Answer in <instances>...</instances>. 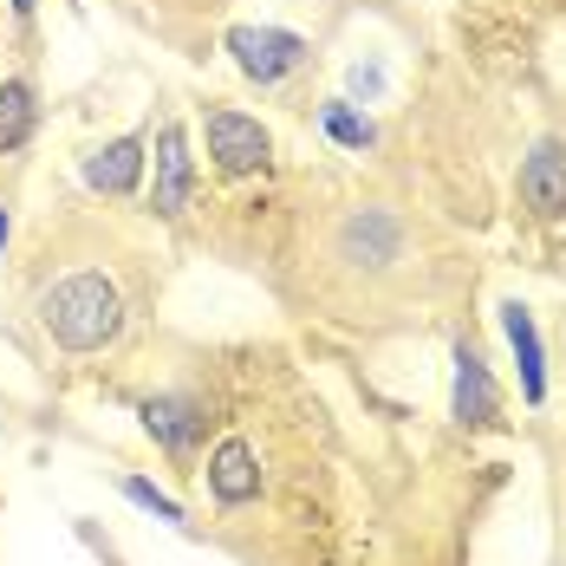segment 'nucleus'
I'll use <instances>...</instances> for the list:
<instances>
[{
    "mask_svg": "<svg viewBox=\"0 0 566 566\" xmlns=\"http://www.w3.org/2000/svg\"><path fill=\"white\" fill-rule=\"evenodd\" d=\"M40 326L53 333L65 352H98L105 339H117L124 326V300L105 274H72L40 300Z\"/></svg>",
    "mask_w": 566,
    "mask_h": 566,
    "instance_id": "1",
    "label": "nucleus"
},
{
    "mask_svg": "<svg viewBox=\"0 0 566 566\" xmlns=\"http://www.w3.org/2000/svg\"><path fill=\"white\" fill-rule=\"evenodd\" d=\"M228 53H234V65H241L248 78L274 85V78H286V72L306 59V40H300V33H281V27H234V33H228Z\"/></svg>",
    "mask_w": 566,
    "mask_h": 566,
    "instance_id": "2",
    "label": "nucleus"
},
{
    "mask_svg": "<svg viewBox=\"0 0 566 566\" xmlns=\"http://www.w3.org/2000/svg\"><path fill=\"white\" fill-rule=\"evenodd\" d=\"M202 130H209V157H216V170L222 176H248V170H268V130L254 124V117L241 112H209L202 117Z\"/></svg>",
    "mask_w": 566,
    "mask_h": 566,
    "instance_id": "3",
    "label": "nucleus"
},
{
    "mask_svg": "<svg viewBox=\"0 0 566 566\" xmlns=\"http://www.w3.org/2000/svg\"><path fill=\"white\" fill-rule=\"evenodd\" d=\"M521 202L534 216H566V150L560 144H534V157L521 164Z\"/></svg>",
    "mask_w": 566,
    "mask_h": 566,
    "instance_id": "4",
    "label": "nucleus"
},
{
    "mask_svg": "<svg viewBox=\"0 0 566 566\" xmlns=\"http://www.w3.org/2000/svg\"><path fill=\"white\" fill-rule=\"evenodd\" d=\"M137 176H144V137H117V144H105V150L85 157V182L105 189V196L137 189Z\"/></svg>",
    "mask_w": 566,
    "mask_h": 566,
    "instance_id": "5",
    "label": "nucleus"
},
{
    "mask_svg": "<svg viewBox=\"0 0 566 566\" xmlns=\"http://www.w3.org/2000/svg\"><path fill=\"white\" fill-rule=\"evenodd\" d=\"M455 417L462 423H489L495 417V378H489L475 345H455Z\"/></svg>",
    "mask_w": 566,
    "mask_h": 566,
    "instance_id": "6",
    "label": "nucleus"
},
{
    "mask_svg": "<svg viewBox=\"0 0 566 566\" xmlns=\"http://www.w3.org/2000/svg\"><path fill=\"white\" fill-rule=\"evenodd\" d=\"M189 202V150H182V130H164L157 137V216H182Z\"/></svg>",
    "mask_w": 566,
    "mask_h": 566,
    "instance_id": "7",
    "label": "nucleus"
},
{
    "mask_svg": "<svg viewBox=\"0 0 566 566\" xmlns=\"http://www.w3.org/2000/svg\"><path fill=\"white\" fill-rule=\"evenodd\" d=\"M209 489H216L222 502H248V495H261L254 450H248V443H222V450H216V462H209Z\"/></svg>",
    "mask_w": 566,
    "mask_h": 566,
    "instance_id": "8",
    "label": "nucleus"
},
{
    "mask_svg": "<svg viewBox=\"0 0 566 566\" xmlns=\"http://www.w3.org/2000/svg\"><path fill=\"white\" fill-rule=\"evenodd\" d=\"M502 326H509V345H514V358H521V391L541 403L547 378H541V339H534V313L514 300V306H502Z\"/></svg>",
    "mask_w": 566,
    "mask_h": 566,
    "instance_id": "9",
    "label": "nucleus"
},
{
    "mask_svg": "<svg viewBox=\"0 0 566 566\" xmlns=\"http://www.w3.org/2000/svg\"><path fill=\"white\" fill-rule=\"evenodd\" d=\"M144 430H150L164 450H189L196 430H202V417H196L182 397H150V403H144Z\"/></svg>",
    "mask_w": 566,
    "mask_h": 566,
    "instance_id": "10",
    "label": "nucleus"
},
{
    "mask_svg": "<svg viewBox=\"0 0 566 566\" xmlns=\"http://www.w3.org/2000/svg\"><path fill=\"white\" fill-rule=\"evenodd\" d=\"M397 241H403V234H397L391 216H352V222H345V261H371V268H378V261L397 254Z\"/></svg>",
    "mask_w": 566,
    "mask_h": 566,
    "instance_id": "11",
    "label": "nucleus"
},
{
    "mask_svg": "<svg viewBox=\"0 0 566 566\" xmlns=\"http://www.w3.org/2000/svg\"><path fill=\"white\" fill-rule=\"evenodd\" d=\"M27 130H33V92L13 78V85H0V150H13Z\"/></svg>",
    "mask_w": 566,
    "mask_h": 566,
    "instance_id": "12",
    "label": "nucleus"
},
{
    "mask_svg": "<svg viewBox=\"0 0 566 566\" xmlns=\"http://www.w3.org/2000/svg\"><path fill=\"white\" fill-rule=\"evenodd\" d=\"M326 130L339 137L345 150H365L371 144V117H358L352 105H326Z\"/></svg>",
    "mask_w": 566,
    "mask_h": 566,
    "instance_id": "13",
    "label": "nucleus"
},
{
    "mask_svg": "<svg viewBox=\"0 0 566 566\" xmlns=\"http://www.w3.org/2000/svg\"><path fill=\"white\" fill-rule=\"evenodd\" d=\"M124 495H130L137 509H150L157 521H176V527H182V509H176V502L164 495V489H157V482H144V475H130V482H124Z\"/></svg>",
    "mask_w": 566,
    "mask_h": 566,
    "instance_id": "14",
    "label": "nucleus"
},
{
    "mask_svg": "<svg viewBox=\"0 0 566 566\" xmlns=\"http://www.w3.org/2000/svg\"><path fill=\"white\" fill-rule=\"evenodd\" d=\"M13 13H33V0H13Z\"/></svg>",
    "mask_w": 566,
    "mask_h": 566,
    "instance_id": "15",
    "label": "nucleus"
},
{
    "mask_svg": "<svg viewBox=\"0 0 566 566\" xmlns=\"http://www.w3.org/2000/svg\"><path fill=\"white\" fill-rule=\"evenodd\" d=\"M0 241H7V209H0Z\"/></svg>",
    "mask_w": 566,
    "mask_h": 566,
    "instance_id": "16",
    "label": "nucleus"
}]
</instances>
